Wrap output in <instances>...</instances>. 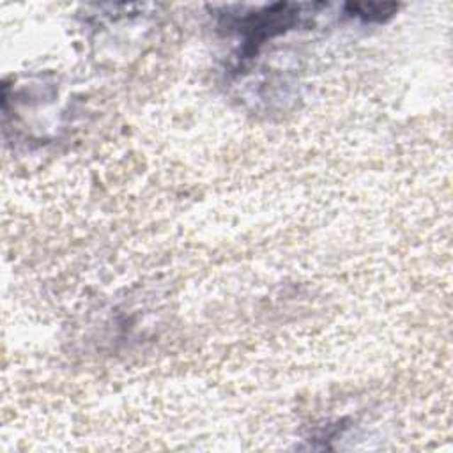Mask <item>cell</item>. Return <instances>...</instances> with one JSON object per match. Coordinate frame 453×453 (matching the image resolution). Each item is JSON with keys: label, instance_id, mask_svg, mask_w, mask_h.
<instances>
[{"label": "cell", "instance_id": "6da1fadb", "mask_svg": "<svg viewBox=\"0 0 453 453\" xmlns=\"http://www.w3.org/2000/svg\"><path fill=\"white\" fill-rule=\"evenodd\" d=\"M349 9L363 20L383 21L384 18L391 16L397 11V6L395 4H351Z\"/></svg>", "mask_w": 453, "mask_h": 453}]
</instances>
